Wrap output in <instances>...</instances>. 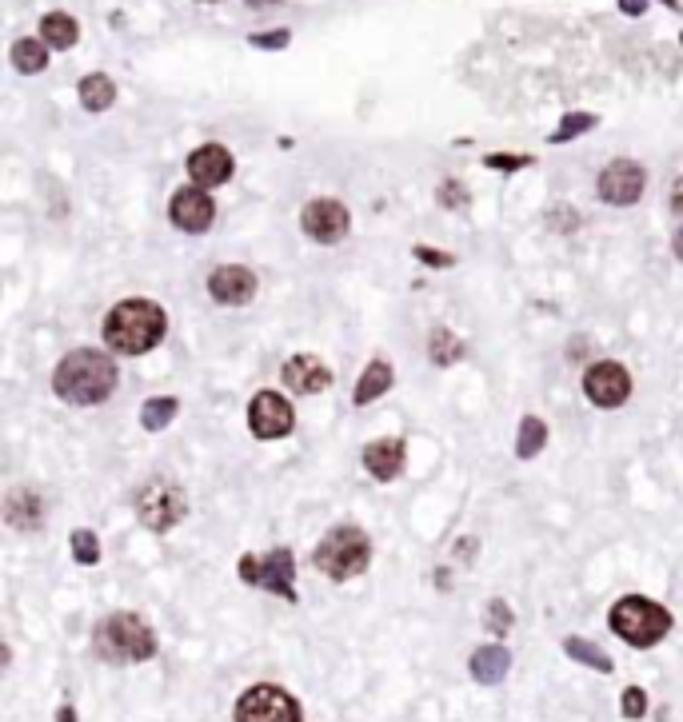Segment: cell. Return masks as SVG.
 Wrapping results in <instances>:
<instances>
[{
	"instance_id": "24",
	"label": "cell",
	"mask_w": 683,
	"mask_h": 722,
	"mask_svg": "<svg viewBox=\"0 0 683 722\" xmlns=\"http://www.w3.org/2000/svg\"><path fill=\"white\" fill-rule=\"evenodd\" d=\"M564 655L576 662H584V667H592V671L599 674H611V659H608V650H599L596 643H587V638H564Z\"/></svg>"
},
{
	"instance_id": "29",
	"label": "cell",
	"mask_w": 683,
	"mask_h": 722,
	"mask_svg": "<svg viewBox=\"0 0 683 722\" xmlns=\"http://www.w3.org/2000/svg\"><path fill=\"white\" fill-rule=\"evenodd\" d=\"M596 124L599 121L592 116V112H572V116H564V124L556 128V136H552V140H556V144H568V140H576V136L592 132Z\"/></svg>"
},
{
	"instance_id": "16",
	"label": "cell",
	"mask_w": 683,
	"mask_h": 722,
	"mask_svg": "<svg viewBox=\"0 0 683 722\" xmlns=\"http://www.w3.org/2000/svg\"><path fill=\"white\" fill-rule=\"evenodd\" d=\"M280 376H284L288 388L300 395H316L332 388V371H328V364L316 359V355H292Z\"/></svg>"
},
{
	"instance_id": "7",
	"label": "cell",
	"mask_w": 683,
	"mask_h": 722,
	"mask_svg": "<svg viewBox=\"0 0 683 722\" xmlns=\"http://www.w3.org/2000/svg\"><path fill=\"white\" fill-rule=\"evenodd\" d=\"M137 515L149 531H173L188 515V495L176 479H149L137 491Z\"/></svg>"
},
{
	"instance_id": "37",
	"label": "cell",
	"mask_w": 683,
	"mask_h": 722,
	"mask_svg": "<svg viewBox=\"0 0 683 722\" xmlns=\"http://www.w3.org/2000/svg\"><path fill=\"white\" fill-rule=\"evenodd\" d=\"M671 212H675V216H683V176L675 180V188H671Z\"/></svg>"
},
{
	"instance_id": "9",
	"label": "cell",
	"mask_w": 683,
	"mask_h": 722,
	"mask_svg": "<svg viewBox=\"0 0 683 722\" xmlns=\"http://www.w3.org/2000/svg\"><path fill=\"white\" fill-rule=\"evenodd\" d=\"M644 185H647V172L644 164H635V160H611L608 168L599 172V197L616 204V208H628L635 200L644 197Z\"/></svg>"
},
{
	"instance_id": "32",
	"label": "cell",
	"mask_w": 683,
	"mask_h": 722,
	"mask_svg": "<svg viewBox=\"0 0 683 722\" xmlns=\"http://www.w3.org/2000/svg\"><path fill=\"white\" fill-rule=\"evenodd\" d=\"M440 204H444V208H464V204H468V192H464L456 180H447V185H440Z\"/></svg>"
},
{
	"instance_id": "31",
	"label": "cell",
	"mask_w": 683,
	"mask_h": 722,
	"mask_svg": "<svg viewBox=\"0 0 683 722\" xmlns=\"http://www.w3.org/2000/svg\"><path fill=\"white\" fill-rule=\"evenodd\" d=\"M288 40H292V33L288 28H273V33H252L249 37V45L252 49H288Z\"/></svg>"
},
{
	"instance_id": "14",
	"label": "cell",
	"mask_w": 683,
	"mask_h": 722,
	"mask_svg": "<svg viewBox=\"0 0 683 722\" xmlns=\"http://www.w3.org/2000/svg\"><path fill=\"white\" fill-rule=\"evenodd\" d=\"M232 172H237V160H232V152L220 148V144H204L188 156V176H192V185L197 188L228 185V180H232Z\"/></svg>"
},
{
	"instance_id": "23",
	"label": "cell",
	"mask_w": 683,
	"mask_h": 722,
	"mask_svg": "<svg viewBox=\"0 0 683 722\" xmlns=\"http://www.w3.org/2000/svg\"><path fill=\"white\" fill-rule=\"evenodd\" d=\"M80 104H85L88 112L112 109V104H116V85H112V76L88 73L85 80H80Z\"/></svg>"
},
{
	"instance_id": "27",
	"label": "cell",
	"mask_w": 683,
	"mask_h": 722,
	"mask_svg": "<svg viewBox=\"0 0 683 722\" xmlns=\"http://www.w3.org/2000/svg\"><path fill=\"white\" fill-rule=\"evenodd\" d=\"M428 352H432V359L435 364H456L464 355V343L452 335L447 328H435L432 331V343H428Z\"/></svg>"
},
{
	"instance_id": "11",
	"label": "cell",
	"mask_w": 683,
	"mask_h": 722,
	"mask_svg": "<svg viewBox=\"0 0 683 722\" xmlns=\"http://www.w3.org/2000/svg\"><path fill=\"white\" fill-rule=\"evenodd\" d=\"M584 395L596 407H620V404H628V395H632V376H628L623 364L604 359V364H596V368H587Z\"/></svg>"
},
{
	"instance_id": "40",
	"label": "cell",
	"mask_w": 683,
	"mask_h": 722,
	"mask_svg": "<svg viewBox=\"0 0 683 722\" xmlns=\"http://www.w3.org/2000/svg\"><path fill=\"white\" fill-rule=\"evenodd\" d=\"M56 722H76L73 707H61V714H56Z\"/></svg>"
},
{
	"instance_id": "33",
	"label": "cell",
	"mask_w": 683,
	"mask_h": 722,
	"mask_svg": "<svg viewBox=\"0 0 683 722\" xmlns=\"http://www.w3.org/2000/svg\"><path fill=\"white\" fill-rule=\"evenodd\" d=\"M484 164L488 168H496V172H516V168H528L532 156H488Z\"/></svg>"
},
{
	"instance_id": "8",
	"label": "cell",
	"mask_w": 683,
	"mask_h": 722,
	"mask_svg": "<svg viewBox=\"0 0 683 722\" xmlns=\"http://www.w3.org/2000/svg\"><path fill=\"white\" fill-rule=\"evenodd\" d=\"M237 722H304V707L284 686L261 683L237 698Z\"/></svg>"
},
{
	"instance_id": "41",
	"label": "cell",
	"mask_w": 683,
	"mask_h": 722,
	"mask_svg": "<svg viewBox=\"0 0 683 722\" xmlns=\"http://www.w3.org/2000/svg\"><path fill=\"white\" fill-rule=\"evenodd\" d=\"M663 4H671V9H680V0H663Z\"/></svg>"
},
{
	"instance_id": "38",
	"label": "cell",
	"mask_w": 683,
	"mask_h": 722,
	"mask_svg": "<svg viewBox=\"0 0 683 722\" xmlns=\"http://www.w3.org/2000/svg\"><path fill=\"white\" fill-rule=\"evenodd\" d=\"M249 9H273V4H284V0H244Z\"/></svg>"
},
{
	"instance_id": "30",
	"label": "cell",
	"mask_w": 683,
	"mask_h": 722,
	"mask_svg": "<svg viewBox=\"0 0 683 722\" xmlns=\"http://www.w3.org/2000/svg\"><path fill=\"white\" fill-rule=\"evenodd\" d=\"M620 710H623V719H644L647 714V695L640 691V686H628L620 695Z\"/></svg>"
},
{
	"instance_id": "21",
	"label": "cell",
	"mask_w": 683,
	"mask_h": 722,
	"mask_svg": "<svg viewBox=\"0 0 683 722\" xmlns=\"http://www.w3.org/2000/svg\"><path fill=\"white\" fill-rule=\"evenodd\" d=\"M40 40L49 45V49H73L76 40H80V25H76L68 13H49L40 21Z\"/></svg>"
},
{
	"instance_id": "13",
	"label": "cell",
	"mask_w": 683,
	"mask_h": 722,
	"mask_svg": "<svg viewBox=\"0 0 683 722\" xmlns=\"http://www.w3.org/2000/svg\"><path fill=\"white\" fill-rule=\"evenodd\" d=\"M168 216H173V224L180 228V232H208L212 220H216V204H212V197L204 192V188L197 185H188L180 188L173 197V208H168Z\"/></svg>"
},
{
	"instance_id": "3",
	"label": "cell",
	"mask_w": 683,
	"mask_h": 722,
	"mask_svg": "<svg viewBox=\"0 0 683 722\" xmlns=\"http://www.w3.org/2000/svg\"><path fill=\"white\" fill-rule=\"evenodd\" d=\"M92 647L104 662H149L156 655V635L152 626L132 611H116L109 619H100L97 631H92Z\"/></svg>"
},
{
	"instance_id": "4",
	"label": "cell",
	"mask_w": 683,
	"mask_h": 722,
	"mask_svg": "<svg viewBox=\"0 0 683 722\" xmlns=\"http://www.w3.org/2000/svg\"><path fill=\"white\" fill-rule=\"evenodd\" d=\"M312 563L320 575H328L332 583H349V579L364 575L368 563H372V543L364 535L361 527H332L328 535L316 543L312 552Z\"/></svg>"
},
{
	"instance_id": "36",
	"label": "cell",
	"mask_w": 683,
	"mask_h": 722,
	"mask_svg": "<svg viewBox=\"0 0 683 722\" xmlns=\"http://www.w3.org/2000/svg\"><path fill=\"white\" fill-rule=\"evenodd\" d=\"M620 9L628 16H644L647 13V0H620Z\"/></svg>"
},
{
	"instance_id": "2",
	"label": "cell",
	"mask_w": 683,
	"mask_h": 722,
	"mask_svg": "<svg viewBox=\"0 0 683 722\" xmlns=\"http://www.w3.org/2000/svg\"><path fill=\"white\" fill-rule=\"evenodd\" d=\"M168 316L152 300H125L104 316V343L121 355H144L164 340Z\"/></svg>"
},
{
	"instance_id": "10",
	"label": "cell",
	"mask_w": 683,
	"mask_h": 722,
	"mask_svg": "<svg viewBox=\"0 0 683 722\" xmlns=\"http://www.w3.org/2000/svg\"><path fill=\"white\" fill-rule=\"evenodd\" d=\"M296 423V411L280 392H256V400L249 404V428L256 440H280Z\"/></svg>"
},
{
	"instance_id": "5",
	"label": "cell",
	"mask_w": 683,
	"mask_h": 722,
	"mask_svg": "<svg viewBox=\"0 0 683 722\" xmlns=\"http://www.w3.org/2000/svg\"><path fill=\"white\" fill-rule=\"evenodd\" d=\"M611 631H616L628 647L647 650L671 631V611L659 607L656 599H644V595H623V599L611 607Z\"/></svg>"
},
{
	"instance_id": "35",
	"label": "cell",
	"mask_w": 683,
	"mask_h": 722,
	"mask_svg": "<svg viewBox=\"0 0 683 722\" xmlns=\"http://www.w3.org/2000/svg\"><path fill=\"white\" fill-rule=\"evenodd\" d=\"M416 259H428L432 268H447V264H452V256H444V252H432V248H416Z\"/></svg>"
},
{
	"instance_id": "20",
	"label": "cell",
	"mask_w": 683,
	"mask_h": 722,
	"mask_svg": "<svg viewBox=\"0 0 683 722\" xmlns=\"http://www.w3.org/2000/svg\"><path fill=\"white\" fill-rule=\"evenodd\" d=\"M392 388V364L388 359H372L368 368H364V376H361V383H356V404H372V400H380V395Z\"/></svg>"
},
{
	"instance_id": "17",
	"label": "cell",
	"mask_w": 683,
	"mask_h": 722,
	"mask_svg": "<svg viewBox=\"0 0 683 722\" xmlns=\"http://www.w3.org/2000/svg\"><path fill=\"white\" fill-rule=\"evenodd\" d=\"M404 440H376L364 447V467H368V476L380 479V483H392V479L404 471Z\"/></svg>"
},
{
	"instance_id": "22",
	"label": "cell",
	"mask_w": 683,
	"mask_h": 722,
	"mask_svg": "<svg viewBox=\"0 0 683 722\" xmlns=\"http://www.w3.org/2000/svg\"><path fill=\"white\" fill-rule=\"evenodd\" d=\"M13 68L16 73H25V76H37L49 68V45L45 40H33V37H21L13 45Z\"/></svg>"
},
{
	"instance_id": "42",
	"label": "cell",
	"mask_w": 683,
	"mask_h": 722,
	"mask_svg": "<svg viewBox=\"0 0 683 722\" xmlns=\"http://www.w3.org/2000/svg\"><path fill=\"white\" fill-rule=\"evenodd\" d=\"M204 4H220V0H204Z\"/></svg>"
},
{
	"instance_id": "19",
	"label": "cell",
	"mask_w": 683,
	"mask_h": 722,
	"mask_svg": "<svg viewBox=\"0 0 683 722\" xmlns=\"http://www.w3.org/2000/svg\"><path fill=\"white\" fill-rule=\"evenodd\" d=\"M4 511H9V523L16 527V531H37L40 523H45V519H40V499L37 495H33V491H13V495H9V503H4Z\"/></svg>"
},
{
	"instance_id": "39",
	"label": "cell",
	"mask_w": 683,
	"mask_h": 722,
	"mask_svg": "<svg viewBox=\"0 0 683 722\" xmlns=\"http://www.w3.org/2000/svg\"><path fill=\"white\" fill-rule=\"evenodd\" d=\"M671 252H675V256L683 259V228H680V232H675V240H671Z\"/></svg>"
},
{
	"instance_id": "43",
	"label": "cell",
	"mask_w": 683,
	"mask_h": 722,
	"mask_svg": "<svg viewBox=\"0 0 683 722\" xmlns=\"http://www.w3.org/2000/svg\"><path fill=\"white\" fill-rule=\"evenodd\" d=\"M680 40H683V37H680Z\"/></svg>"
},
{
	"instance_id": "25",
	"label": "cell",
	"mask_w": 683,
	"mask_h": 722,
	"mask_svg": "<svg viewBox=\"0 0 683 722\" xmlns=\"http://www.w3.org/2000/svg\"><path fill=\"white\" fill-rule=\"evenodd\" d=\"M176 411H180V400H173V395H156V400H149V404L140 407V423H144V431H161L173 423Z\"/></svg>"
},
{
	"instance_id": "15",
	"label": "cell",
	"mask_w": 683,
	"mask_h": 722,
	"mask_svg": "<svg viewBox=\"0 0 683 722\" xmlns=\"http://www.w3.org/2000/svg\"><path fill=\"white\" fill-rule=\"evenodd\" d=\"M208 292L216 304L240 307L256 295V276L249 268H240V264H224V268H216L208 276Z\"/></svg>"
},
{
	"instance_id": "34",
	"label": "cell",
	"mask_w": 683,
	"mask_h": 722,
	"mask_svg": "<svg viewBox=\"0 0 683 722\" xmlns=\"http://www.w3.org/2000/svg\"><path fill=\"white\" fill-rule=\"evenodd\" d=\"M488 611H492V626H496L499 635H504V631H508V626H511L508 603H504V599H492V607H488Z\"/></svg>"
},
{
	"instance_id": "12",
	"label": "cell",
	"mask_w": 683,
	"mask_h": 722,
	"mask_svg": "<svg viewBox=\"0 0 683 722\" xmlns=\"http://www.w3.org/2000/svg\"><path fill=\"white\" fill-rule=\"evenodd\" d=\"M300 224H304V232H308L312 240H320V244H340L352 228V216L340 200L324 197V200H312L308 208H304V216H300Z\"/></svg>"
},
{
	"instance_id": "6",
	"label": "cell",
	"mask_w": 683,
	"mask_h": 722,
	"mask_svg": "<svg viewBox=\"0 0 683 722\" xmlns=\"http://www.w3.org/2000/svg\"><path fill=\"white\" fill-rule=\"evenodd\" d=\"M237 571L249 587H264L280 599L296 603V559L288 547H273L268 555H244Z\"/></svg>"
},
{
	"instance_id": "1",
	"label": "cell",
	"mask_w": 683,
	"mask_h": 722,
	"mask_svg": "<svg viewBox=\"0 0 683 722\" xmlns=\"http://www.w3.org/2000/svg\"><path fill=\"white\" fill-rule=\"evenodd\" d=\"M52 392L76 407L104 404L116 392V364L97 347H76L52 371Z\"/></svg>"
},
{
	"instance_id": "28",
	"label": "cell",
	"mask_w": 683,
	"mask_h": 722,
	"mask_svg": "<svg viewBox=\"0 0 683 722\" xmlns=\"http://www.w3.org/2000/svg\"><path fill=\"white\" fill-rule=\"evenodd\" d=\"M73 559L80 567L100 563V539H97V531H88V527L73 531Z\"/></svg>"
},
{
	"instance_id": "18",
	"label": "cell",
	"mask_w": 683,
	"mask_h": 722,
	"mask_svg": "<svg viewBox=\"0 0 683 722\" xmlns=\"http://www.w3.org/2000/svg\"><path fill=\"white\" fill-rule=\"evenodd\" d=\"M472 679L476 683H484V686H496L504 674L511 671V655H508V647H499V643H488V647H480L472 655Z\"/></svg>"
},
{
	"instance_id": "26",
	"label": "cell",
	"mask_w": 683,
	"mask_h": 722,
	"mask_svg": "<svg viewBox=\"0 0 683 722\" xmlns=\"http://www.w3.org/2000/svg\"><path fill=\"white\" fill-rule=\"evenodd\" d=\"M547 443V428H544V419H535V416H523L520 423V435H516V455L520 459H532L540 447Z\"/></svg>"
}]
</instances>
